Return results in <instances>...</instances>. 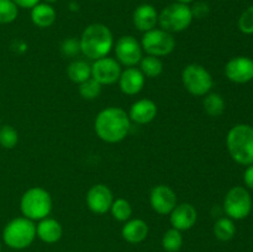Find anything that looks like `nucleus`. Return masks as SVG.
Instances as JSON below:
<instances>
[{"instance_id": "9b49d317", "label": "nucleus", "mask_w": 253, "mask_h": 252, "mask_svg": "<svg viewBox=\"0 0 253 252\" xmlns=\"http://www.w3.org/2000/svg\"><path fill=\"white\" fill-rule=\"evenodd\" d=\"M123 66L113 57H103L91 63V78L101 85H113L118 83Z\"/></svg>"}, {"instance_id": "cd10ccee", "label": "nucleus", "mask_w": 253, "mask_h": 252, "mask_svg": "<svg viewBox=\"0 0 253 252\" xmlns=\"http://www.w3.org/2000/svg\"><path fill=\"white\" fill-rule=\"evenodd\" d=\"M78 85L79 95L85 100H94V99L99 98L101 94V89H103V85L93 78H89L88 81L83 82Z\"/></svg>"}, {"instance_id": "f03ea898", "label": "nucleus", "mask_w": 253, "mask_h": 252, "mask_svg": "<svg viewBox=\"0 0 253 252\" xmlns=\"http://www.w3.org/2000/svg\"><path fill=\"white\" fill-rule=\"evenodd\" d=\"M114 35L106 25L94 22L88 25L79 37L81 53L90 61L106 57L114 48Z\"/></svg>"}, {"instance_id": "9d476101", "label": "nucleus", "mask_w": 253, "mask_h": 252, "mask_svg": "<svg viewBox=\"0 0 253 252\" xmlns=\"http://www.w3.org/2000/svg\"><path fill=\"white\" fill-rule=\"evenodd\" d=\"M115 59L123 67H136L143 57V49L141 42L132 35H125L119 37L114 43Z\"/></svg>"}, {"instance_id": "a211bd4d", "label": "nucleus", "mask_w": 253, "mask_h": 252, "mask_svg": "<svg viewBox=\"0 0 253 252\" xmlns=\"http://www.w3.org/2000/svg\"><path fill=\"white\" fill-rule=\"evenodd\" d=\"M133 26L141 32L153 30L158 25V11L151 4H141L132 14Z\"/></svg>"}, {"instance_id": "72a5a7b5", "label": "nucleus", "mask_w": 253, "mask_h": 252, "mask_svg": "<svg viewBox=\"0 0 253 252\" xmlns=\"http://www.w3.org/2000/svg\"><path fill=\"white\" fill-rule=\"evenodd\" d=\"M244 183L247 189L253 190V163L246 166V169L244 172Z\"/></svg>"}, {"instance_id": "412c9836", "label": "nucleus", "mask_w": 253, "mask_h": 252, "mask_svg": "<svg viewBox=\"0 0 253 252\" xmlns=\"http://www.w3.org/2000/svg\"><path fill=\"white\" fill-rule=\"evenodd\" d=\"M57 12L51 4L39 2L31 9V21L39 29H47L56 22Z\"/></svg>"}, {"instance_id": "ea45409f", "label": "nucleus", "mask_w": 253, "mask_h": 252, "mask_svg": "<svg viewBox=\"0 0 253 252\" xmlns=\"http://www.w3.org/2000/svg\"><path fill=\"white\" fill-rule=\"evenodd\" d=\"M0 127H1V121H0Z\"/></svg>"}, {"instance_id": "6ab92c4d", "label": "nucleus", "mask_w": 253, "mask_h": 252, "mask_svg": "<svg viewBox=\"0 0 253 252\" xmlns=\"http://www.w3.org/2000/svg\"><path fill=\"white\" fill-rule=\"evenodd\" d=\"M63 227L58 220L53 217H44L36 225V237L44 244H56L62 239Z\"/></svg>"}, {"instance_id": "20e7f679", "label": "nucleus", "mask_w": 253, "mask_h": 252, "mask_svg": "<svg viewBox=\"0 0 253 252\" xmlns=\"http://www.w3.org/2000/svg\"><path fill=\"white\" fill-rule=\"evenodd\" d=\"M53 207L52 197L44 188L32 187L27 189L20 199V211L22 216L40 221L49 216Z\"/></svg>"}, {"instance_id": "aec40b11", "label": "nucleus", "mask_w": 253, "mask_h": 252, "mask_svg": "<svg viewBox=\"0 0 253 252\" xmlns=\"http://www.w3.org/2000/svg\"><path fill=\"white\" fill-rule=\"evenodd\" d=\"M121 236L128 244H140L148 236V225L142 219H130L121 229Z\"/></svg>"}, {"instance_id": "5701e85b", "label": "nucleus", "mask_w": 253, "mask_h": 252, "mask_svg": "<svg viewBox=\"0 0 253 252\" xmlns=\"http://www.w3.org/2000/svg\"><path fill=\"white\" fill-rule=\"evenodd\" d=\"M215 237L221 242H229L236 235V225H235L234 220L230 219L227 216L219 217L215 221L214 227H212Z\"/></svg>"}, {"instance_id": "f257e3e1", "label": "nucleus", "mask_w": 253, "mask_h": 252, "mask_svg": "<svg viewBox=\"0 0 253 252\" xmlns=\"http://www.w3.org/2000/svg\"><path fill=\"white\" fill-rule=\"evenodd\" d=\"M96 136L106 143H118L125 140L131 130L127 111L119 106H108L99 111L94 120Z\"/></svg>"}, {"instance_id": "393cba45", "label": "nucleus", "mask_w": 253, "mask_h": 252, "mask_svg": "<svg viewBox=\"0 0 253 252\" xmlns=\"http://www.w3.org/2000/svg\"><path fill=\"white\" fill-rule=\"evenodd\" d=\"M138 69L146 78H158L163 73V62L158 57L146 54L138 63Z\"/></svg>"}, {"instance_id": "c756f323", "label": "nucleus", "mask_w": 253, "mask_h": 252, "mask_svg": "<svg viewBox=\"0 0 253 252\" xmlns=\"http://www.w3.org/2000/svg\"><path fill=\"white\" fill-rule=\"evenodd\" d=\"M19 142V132L11 125H1L0 127V146L6 150H11Z\"/></svg>"}, {"instance_id": "f3484780", "label": "nucleus", "mask_w": 253, "mask_h": 252, "mask_svg": "<svg viewBox=\"0 0 253 252\" xmlns=\"http://www.w3.org/2000/svg\"><path fill=\"white\" fill-rule=\"evenodd\" d=\"M157 104L147 98L136 100L127 111L131 123H135L137 125H147L152 123L157 116Z\"/></svg>"}, {"instance_id": "7ed1b4c3", "label": "nucleus", "mask_w": 253, "mask_h": 252, "mask_svg": "<svg viewBox=\"0 0 253 252\" xmlns=\"http://www.w3.org/2000/svg\"><path fill=\"white\" fill-rule=\"evenodd\" d=\"M226 147L232 160L241 166L253 163V126L236 124L226 135Z\"/></svg>"}, {"instance_id": "dca6fc26", "label": "nucleus", "mask_w": 253, "mask_h": 252, "mask_svg": "<svg viewBox=\"0 0 253 252\" xmlns=\"http://www.w3.org/2000/svg\"><path fill=\"white\" fill-rule=\"evenodd\" d=\"M146 83V77L137 67H126L123 69L118 84L120 90L125 95L133 96L142 91Z\"/></svg>"}, {"instance_id": "473e14b6", "label": "nucleus", "mask_w": 253, "mask_h": 252, "mask_svg": "<svg viewBox=\"0 0 253 252\" xmlns=\"http://www.w3.org/2000/svg\"><path fill=\"white\" fill-rule=\"evenodd\" d=\"M190 10H192V14L194 19H204V17H207L209 15L210 6L205 1H195L190 6Z\"/></svg>"}, {"instance_id": "2f4dec72", "label": "nucleus", "mask_w": 253, "mask_h": 252, "mask_svg": "<svg viewBox=\"0 0 253 252\" xmlns=\"http://www.w3.org/2000/svg\"><path fill=\"white\" fill-rule=\"evenodd\" d=\"M61 53L67 58H74L81 53V44H79V40L74 39V37H67L63 40L61 43Z\"/></svg>"}, {"instance_id": "b1692460", "label": "nucleus", "mask_w": 253, "mask_h": 252, "mask_svg": "<svg viewBox=\"0 0 253 252\" xmlns=\"http://www.w3.org/2000/svg\"><path fill=\"white\" fill-rule=\"evenodd\" d=\"M203 106H204V111L208 115L211 116V118H219L224 114L226 103H225V99L222 98L221 94L210 91L204 96Z\"/></svg>"}, {"instance_id": "58836bf2", "label": "nucleus", "mask_w": 253, "mask_h": 252, "mask_svg": "<svg viewBox=\"0 0 253 252\" xmlns=\"http://www.w3.org/2000/svg\"><path fill=\"white\" fill-rule=\"evenodd\" d=\"M0 251H1V242H0Z\"/></svg>"}, {"instance_id": "0eeeda50", "label": "nucleus", "mask_w": 253, "mask_h": 252, "mask_svg": "<svg viewBox=\"0 0 253 252\" xmlns=\"http://www.w3.org/2000/svg\"><path fill=\"white\" fill-rule=\"evenodd\" d=\"M182 83L193 96H205L214 86L211 73L199 63H190L183 68Z\"/></svg>"}, {"instance_id": "7c9ffc66", "label": "nucleus", "mask_w": 253, "mask_h": 252, "mask_svg": "<svg viewBox=\"0 0 253 252\" xmlns=\"http://www.w3.org/2000/svg\"><path fill=\"white\" fill-rule=\"evenodd\" d=\"M237 26L244 35H253V5L242 11Z\"/></svg>"}, {"instance_id": "e433bc0d", "label": "nucleus", "mask_w": 253, "mask_h": 252, "mask_svg": "<svg viewBox=\"0 0 253 252\" xmlns=\"http://www.w3.org/2000/svg\"><path fill=\"white\" fill-rule=\"evenodd\" d=\"M175 2H180V4H187V5H189V4H192V2H194L195 0H174Z\"/></svg>"}, {"instance_id": "c85d7f7f", "label": "nucleus", "mask_w": 253, "mask_h": 252, "mask_svg": "<svg viewBox=\"0 0 253 252\" xmlns=\"http://www.w3.org/2000/svg\"><path fill=\"white\" fill-rule=\"evenodd\" d=\"M19 16V7L12 0H0V24H11Z\"/></svg>"}, {"instance_id": "f704fd0d", "label": "nucleus", "mask_w": 253, "mask_h": 252, "mask_svg": "<svg viewBox=\"0 0 253 252\" xmlns=\"http://www.w3.org/2000/svg\"><path fill=\"white\" fill-rule=\"evenodd\" d=\"M12 1L17 5V7H21V9H32L39 2H41V0H12Z\"/></svg>"}, {"instance_id": "1a4fd4ad", "label": "nucleus", "mask_w": 253, "mask_h": 252, "mask_svg": "<svg viewBox=\"0 0 253 252\" xmlns=\"http://www.w3.org/2000/svg\"><path fill=\"white\" fill-rule=\"evenodd\" d=\"M140 42L143 53L158 57V58L169 56L175 48V39L173 34L165 31L160 27L143 32Z\"/></svg>"}, {"instance_id": "a878e982", "label": "nucleus", "mask_w": 253, "mask_h": 252, "mask_svg": "<svg viewBox=\"0 0 253 252\" xmlns=\"http://www.w3.org/2000/svg\"><path fill=\"white\" fill-rule=\"evenodd\" d=\"M109 211L111 212L116 221L125 222L132 216V205L125 198H116V199H114Z\"/></svg>"}, {"instance_id": "423d86ee", "label": "nucleus", "mask_w": 253, "mask_h": 252, "mask_svg": "<svg viewBox=\"0 0 253 252\" xmlns=\"http://www.w3.org/2000/svg\"><path fill=\"white\" fill-rule=\"evenodd\" d=\"M193 20L194 17L189 5L180 2H172L158 12V26L170 34L185 31Z\"/></svg>"}, {"instance_id": "4be33fe9", "label": "nucleus", "mask_w": 253, "mask_h": 252, "mask_svg": "<svg viewBox=\"0 0 253 252\" xmlns=\"http://www.w3.org/2000/svg\"><path fill=\"white\" fill-rule=\"evenodd\" d=\"M67 76L73 83H83L91 78V64L84 59H74L67 67Z\"/></svg>"}, {"instance_id": "6e6552de", "label": "nucleus", "mask_w": 253, "mask_h": 252, "mask_svg": "<svg viewBox=\"0 0 253 252\" xmlns=\"http://www.w3.org/2000/svg\"><path fill=\"white\" fill-rule=\"evenodd\" d=\"M253 207L252 197L249 189L242 185H235L226 193L222 209L227 217L232 220H244L251 214Z\"/></svg>"}, {"instance_id": "f8f14e48", "label": "nucleus", "mask_w": 253, "mask_h": 252, "mask_svg": "<svg viewBox=\"0 0 253 252\" xmlns=\"http://www.w3.org/2000/svg\"><path fill=\"white\" fill-rule=\"evenodd\" d=\"M114 202V194L110 188L103 183H98L89 188L85 195L88 209L96 215H104L110 210Z\"/></svg>"}, {"instance_id": "39448f33", "label": "nucleus", "mask_w": 253, "mask_h": 252, "mask_svg": "<svg viewBox=\"0 0 253 252\" xmlns=\"http://www.w3.org/2000/svg\"><path fill=\"white\" fill-rule=\"evenodd\" d=\"M36 239V224L25 216L15 217L5 225L2 240L12 250L27 249Z\"/></svg>"}, {"instance_id": "c9c22d12", "label": "nucleus", "mask_w": 253, "mask_h": 252, "mask_svg": "<svg viewBox=\"0 0 253 252\" xmlns=\"http://www.w3.org/2000/svg\"><path fill=\"white\" fill-rule=\"evenodd\" d=\"M69 9H71V11H78L79 4L76 1H71L69 2Z\"/></svg>"}, {"instance_id": "ddd939ff", "label": "nucleus", "mask_w": 253, "mask_h": 252, "mask_svg": "<svg viewBox=\"0 0 253 252\" xmlns=\"http://www.w3.org/2000/svg\"><path fill=\"white\" fill-rule=\"evenodd\" d=\"M225 76L230 82L246 84L253 81V59L247 56L232 57L225 64Z\"/></svg>"}, {"instance_id": "bb28decb", "label": "nucleus", "mask_w": 253, "mask_h": 252, "mask_svg": "<svg viewBox=\"0 0 253 252\" xmlns=\"http://www.w3.org/2000/svg\"><path fill=\"white\" fill-rule=\"evenodd\" d=\"M183 246L182 231L177 229H169L162 237V247L167 252H178Z\"/></svg>"}, {"instance_id": "2eb2a0df", "label": "nucleus", "mask_w": 253, "mask_h": 252, "mask_svg": "<svg viewBox=\"0 0 253 252\" xmlns=\"http://www.w3.org/2000/svg\"><path fill=\"white\" fill-rule=\"evenodd\" d=\"M198 220V211L194 205L190 203H180L175 205L169 214V222L173 229L179 231L190 230Z\"/></svg>"}, {"instance_id": "4468645a", "label": "nucleus", "mask_w": 253, "mask_h": 252, "mask_svg": "<svg viewBox=\"0 0 253 252\" xmlns=\"http://www.w3.org/2000/svg\"><path fill=\"white\" fill-rule=\"evenodd\" d=\"M177 204V194L169 185L158 184L151 189L150 205L157 214L169 215Z\"/></svg>"}, {"instance_id": "4c0bfd02", "label": "nucleus", "mask_w": 253, "mask_h": 252, "mask_svg": "<svg viewBox=\"0 0 253 252\" xmlns=\"http://www.w3.org/2000/svg\"><path fill=\"white\" fill-rule=\"evenodd\" d=\"M42 1H43V2H47V4H53V2H56L57 1V0H42Z\"/></svg>"}]
</instances>
